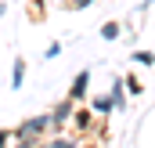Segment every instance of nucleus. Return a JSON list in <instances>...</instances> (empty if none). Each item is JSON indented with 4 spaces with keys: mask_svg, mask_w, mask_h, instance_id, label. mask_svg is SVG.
I'll list each match as a JSON object with an SVG mask.
<instances>
[{
    "mask_svg": "<svg viewBox=\"0 0 155 148\" xmlns=\"http://www.w3.org/2000/svg\"><path fill=\"white\" fill-rule=\"evenodd\" d=\"M47 134H51V112L29 116V119H22L15 126V137H47Z\"/></svg>",
    "mask_w": 155,
    "mask_h": 148,
    "instance_id": "nucleus-1",
    "label": "nucleus"
},
{
    "mask_svg": "<svg viewBox=\"0 0 155 148\" xmlns=\"http://www.w3.org/2000/svg\"><path fill=\"white\" fill-rule=\"evenodd\" d=\"M72 112H76V101H72V98H61V101H54V105H51V134H61V130L69 126Z\"/></svg>",
    "mask_w": 155,
    "mask_h": 148,
    "instance_id": "nucleus-2",
    "label": "nucleus"
},
{
    "mask_svg": "<svg viewBox=\"0 0 155 148\" xmlns=\"http://www.w3.org/2000/svg\"><path fill=\"white\" fill-rule=\"evenodd\" d=\"M87 94H90V69H79L76 79L69 83V98H72V101H83Z\"/></svg>",
    "mask_w": 155,
    "mask_h": 148,
    "instance_id": "nucleus-3",
    "label": "nucleus"
},
{
    "mask_svg": "<svg viewBox=\"0 0 155 148\" xmlns=\"http://www.w3.org/2000/svg\"><path fill=\"white\" fill-rule=\"evenodd\" d=\"M72 126H76V134H87L90 126H94V109H76L72 112V119H69Z\"/></svg>",
    "mask_w": 155,
    "mask_h": 148,
    "instance_id": "nucleus-4",
    "label": "nucleus"
},
{
    "mask_svg": "<svg viewBox=\"0 0 155 148\" xmlns=\"http://www.w3.org/2000/svg\"><path fill=\"white\" fill-rule=\"evenodd\" d=\"M36 148H79V137H61V134H51V137H40Z\"/></svg>",
    "mask_w": 155,
    "mask_h": 148,
    "instance_id": "nucleus-5",
    "label": "nucleus"
},
{
    "mask_svg": "<svg viewBox=\"0 0 155 148\" xmlns=\"http://www.w3.org/2000/svg\"><path fill=\"white\" fill-rule=\"evenodd\" d=\"M90 109H94V116H112L116 101H112V94H97V98H90Z\"/></svg>",
    "mask_w": 155,
    "mask_h": 148,
    "instance_id": "nucleus-6",
    "label": "nucleus"
},
{
    "mask_svg": "<svg viewBox=\"0 0 155 148\" xmlns=\"http://www.w3.org/2000/svg\"><path fill=\"white\" fill-rule=\"evenodd\" d=\"M108 94H112L116 109H126V98H130V94H126V83H123V76H116V79H112V90H108Z\"/></svg>",
    "mask_w": 155,
    "mask_h": 148,
    "instance_id": "nucleus-7",
    "label": "nucleus"
},
{
    "mask_svg": "<svg viewBox=\"0 0 155 148\" xmlns=\"http://www.w3.org/2000/svg\"><path fill=\"white\" fill-rule=\"evenodd\" d=\"M22 83H25V62L15 58V65H11V90H22Z\"/></svg>",
    "mask_w": 155,
    "mask_h": 148,
    "instance_id": "nucleus-8",
    "label": "nucleus"
},
{
    "mask_svg": "<svg viewBox=\"0 0 155 148\" xmlns=\"http://www.w3.org/2000/svg\"><path fill=\"white\" fill-rule=\"evenodd\" d=\"M123 83H126V94H130V98H141V94H144V83H141L137 76H123Z\"/></svg>",
    "mask_w": 155,
    "mask_h": 148,
    "instance_id": "nucleus-9",
    "label": "nucleus"
},
{
    "mask_svg": "<svg viewBox=\"0 0 155 148\" xmlns=\"http://www.w3.org/2000/svg\"><path fill=\"white\" fill-rule=\"evenodd\" d=\"M119 33H123V25H119V22H105V25H101V40H108V43L119 40Z\"/></svg>",
    "mask_w": 155,
    "mask_h": 148,
    "instance_id": "nucleus-10",
    "label": "nucleus"
},
{
    "mask_svg": "<svg viewBox=\"0 0 155 148\" xmlns=\"http://www.w3.org/2000/svg\"><path fill=\"white\" fill-rule=\"evenodd\" d=\"M61 7L65 11H87V7H94V0H65Z\"/></svg>",
    "mask_w": 155,
    "mask_h": 148,
    "instance_id": "nucleus-11",
    "label": "nucleus"
},
{
    "mask_svg": "<svg viewBox=\"0 0 155 148\" xmlns=\"http://www.w3.org/2000/svg\"><path fill=\"white\" fill-rule=\"evenodd\" d=\"M134 62L137 65H155V54L152 51H134Z\"/></svg>",
    "mask_w": 155,
    "mask_h": 148,
    "instance_id": "nucleus-12",
    "label": "nucleus"
},
{
    "mask_svg": "<svg viewBox=\"0 0 155 148\" xmlns=\"http://www.w3.org/2000/svg\"><path fill=\"white\" fill-rule=\"evenodd\" d=\"M40 145V137H15L11 141V148H36Z\"/></svg>",
    "mask_w": 155,
    "mask_h": 148,
    "instance_id": "nucleus-13",
    "label": "nucleus"
},
{
    "mask_svg": "<svg viewBox=\"0 0 155 148\" xmlns=\"http://www.w3.org/2000/svg\"><path fill=\"white\" fill-rule=\"evenodd\" d=\"M11 141H15V130H0V148H11Z\"/></svg>",
    "mask_w": 155,
    "mask_h": 148,
    "instance_id": "nucleus-14",
    "label": "nucleus"
},
{
    "mask_svg": "<svg viewBox=\"0 0 155 148\" xmlns=\"http://www.w3.org/2000/svg\"><path fill=\"white\" fill-rule=\"evenodd\" d=\"M61 54V43H47V51H43V58H58Z\"/></svg>",
    "mask_w": 155,
    "mask_h": 148,
    "instance_id": "nucleus-15",
    "label": "nucleus"
},
{
    "mask_svg": "<svg viewBox=\"0 0 155 148\" xmlns=\"http://www.w3.org/2000/svg\"><path fill=\"white\" fill-rule=\"evenodd\" d=\"M79 148H90V145H79Z\"/></svg>",
    "mask_w": 155,
    "mask_h": 148,
    "instance_id": "nucleus-16",
    "label": "nucleus"
},
{
    "mask_svg": "<svg viewBox=\"0 0 155 148\" xmlns=\"http://www.w3.org/2000/svg\"><path fill=\"white\" fill-rule=\"evenodd\" d=\"M58 4H65V0H58Z\"/></svg>",
    "mask_w": 155,
    "mask_h": 148,
    "instance_id": "nucleus-17",
    "label": "nucleus"
}]
</instances>
